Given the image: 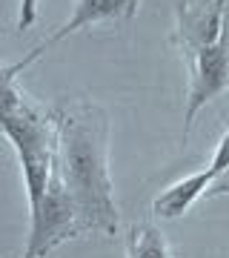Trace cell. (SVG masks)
I'll return each mask as SVG.
<instances>
[{
  "instance_id": "6da1fadb",
  "label": "cell",
  "mask_w": 229,
  "mask_h": 258,
  "mask_svg": "<svg viewBox=\"0 0 229 258\" xmlns=\"http://www.w3.org/2000/svg\"><path fill=\"white\" fill-rule=\"evenodd\" d=\"M57 129V166L72 195L81 235H118V204L109 175V115L95 101L49 106Z\"/></svg>"
},
{
  "instance_id": "7a4b0ae2",
  "label": "cell",
  "mask_w": 229,
  "mask_h": 258,
  "mask_svg": "<svg viewBox=\"0 0 229 258\" xmlns=\"http://www.w3.org/2000/svg\"><path fill=\"white\" fill-rule=\"evenodd\" d=\"M0 132L9 138L20 158L29 212H35L37 204L43 201L57 155V129L52 109H43L35 101H29V95H23L20 89H12L0 101Z\"/></svg>"
},
{
  "instance_id": "3957f363",
  "label": "cell",
  "mask_w": 229,
  "mask_h": 258,
  "mask_svg": "<svg viewBox=\"0 0 229 258\" xmlns=\"http://www.w3.org/2000/svg\"><path fill=\"white\" fill-rule=\"evenodd\" d=\"M69 238H81V230H78V215H74L72 195L66 189L63 178H60V166H57V155H55L43 201L37 204V210L32 212L29 241H26V249H23V258H46L52 249H57Z\"/></svg>"
},
{
  "instance_id": "277c9868",
  "label": "cell",
  "mask_w": 229,
  "mask_h": 258,
  "mask_svg": "<svg viewBox=\"0 0 229 258\" xmlns=\"http://www.w3.org/2000/svg\"><path fill=\"white\" fill-rule=\"evenodd\" d=\"M189 72L192 78H189V95H186V109H183V141L189 138L198 112L229 89V15L223 20L220 37L195 55Z\"/></svg>"
},
{
  "instance_id": "5b68a950",
  "label": "cell",
  "mask_w": 229,
  "mask_h": 258,
  "mask_svg": "<svg viewBox=\"0 0 229 258\" xmlns=\"http://www.w3.org/2000/svg\"><path fill=\"white\" fill-rule=\"evenodd\" d=\"M226 15L229 0H181L178 3L172 43L178 46L186 63H192L201 49L212 46L220 37Z\"/></svg>"
},
{
  "instance_id": "8992f818",
  "label": "cell",
  "mask_w": 229,
  "mask_h": 258,
  "mask_svg": "<svg viewBox=\"0 0 229 258\" xmlns=\"http://www.w3.org/2000/svg\"><path fill=\"white\" fill-rule=\"evenodd\" d=\"M137 9H140V0H74V9L69 15V20H66L63 26H57L55 35L49 37V40H43L37 49H32L23 60L12 63V69L20 75L32 60H37V57L43 55L46 49H52L55 43L66 40L69 35L81 32V29H89L95 23H129L137 15Z\"/></svg>"
},
{
  "instance_id": "52a82bcc",
  "label": "cell",
  "mask_w": 229,
  "mask_h": 258,
  "mask_svg": "<svg viewBox=\"0 0 229 258\" xmlns=\"http://www.w3.org/2000/svg\"><path fill=\"white\" fill-rule=\"evenodd\" d=\"M215 178L218 175H215V169L209 166V169H203V172H195V175H189V178L175 181L169 189H164V192L152 201V212H155L158 218H166V221L181 218L198 198L206 195V189L212 186Z\"/></svg>"
},
{
  "instance_id": "ba28073f",
  "label": "cell",
  "mask_w": 229,
  "mask_h": 258,
  "mask_svg": "<svg viewBox=\"0 0 229 258\" xmlns=\"http://www.w3.org/2000/svg\"><path fill=\"white\" fill-rule=\"evenodd\" d=\"M126 255L129 258H172L169 244L161 235V230H155L152 224H135L129 227L126 235Z\"/></svg>"
},
{
  "instance_id": "9c48e42d",
  "label": "cell",
  "mask_w": 229,
  "mask_h": 258,
  "mask_svg": "<svg viewBox=\"0 0 229 258\" xmlns=\"http://www.w3.org/2000/svg\"><path fill=\"white\" fill-rule=\"evenodd\" d=\"M212 169H215V175H220L223 169H229V129L223 132V138H220L218 149H215V155H212Z\"/></svg>"
},
{
  "instance_id": "30bf717a",
  "label": "cell",
  "mask_w": 229,
  "mask_h": 258,
  "mask_svg": "<svg viewBox=\"0 0 229 258\" xmlns=\"http://www.w3.org/2000/svg\"><path fill=\"white\" fill-rule=\"evenodd\" d=\"M37 6H40V0H20V15H18V29H29L32 23L37 20Z\"/></svg>"
},
{
  "instance_id": "8fae6325",
  "label": "cell",
  "mask_w": 229,
  "mask_h": 258,
  "mask_svg": "<svg viewBox=\"0 0 229 258\" xmlns=\"http://www.w3.org/2000/svg\"><path fill=\"white\" fill-rule=\"evenodd\" d=\"M15 78H18V72H15L12 66H0V101H3L12 89H18Z\"/></svg>"
},
{
  "instance_id": "7c38bea8",
  "label": "cell",
  "mask_w": 229,
  "mask_h": 258,
  "mask_svg": "<svg viewBox=\"0 0 229 258\" xmlns=\"http://www.w3.org/2000/svg\"><path fill=\"white\" fill-rule=\"evenodd\" d=\"M218 195H229V169H223V172L212 181V186L206 189L203 198H218Z\"/></svg>"
}]
</instances>
